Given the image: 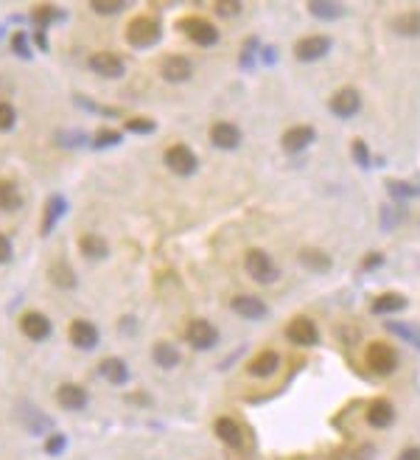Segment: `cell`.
Returning a JSON list of instances; mask_svg holds the SVG:
<instances>
[{"mask_svg": "<svg viewBox=\"0 0 420 460\" xmlns=\"http://www.w3.org/2000/svg\"><path fill=\"white\" fill-rule=\"evenodd\" d=\"M398 460H420V446H406V449L398 455Z\"/></svg>", "mask_w": 420, "mask_h": 460, "instance_id": "obj_42", "label": "cell"}, {"mask_svg": "<svg viewBox=\"0 0 420 460\" xmlns=\"http://www.w3.org/2000/svg\"><path fill=\"white\" fill-rule=\"evenodd\" d=\"M213 429H216V435L227 444V446H244V432H241V424L235 421V418H227V415H222V418H216V424H213Z\"/></svg>", "mask_w": 420, "mask_h": 460, "instance_id": "obj_16", "label": "cell"}, {"mask_svg": "<svg viewBox=\"0 0 420 460\" xmlns=\"http://www.w3.org/2000/svg\"><path fill=\"white\" fill-rule=\"evenodd\" d=\"M328 51H330V40H328L325 34H311V37L297 40L294 56H297L300 62H317V59L325 56Z\"/></svg>", "mask_w": 420, "mask_h": 460, "instance_id": "obj_6", "label": "cell"}, {"mask_svg": "<svg viewBox=\"0 0 420 460\" xmlns=\"http://www.w3.org/2000/svg\"><path fill=\"white\" fill-rule=\"evenodd\" d=\"M308 11L314 17H320V20H336V17H342L345 6L342 3H328V0H314V3H308Z\"/></svg>", "mask_w": 420, "mask_h": 460, "instance_id": "obj_30", "label": "cell"}, {"mask_svg": "<svg viewBox=\"0 0 420 460\" xmlns=\"http://www.w3.org/2000/svg\"><path fill=\"white\" fill-rule=\"evenodd\" d=\"M20 331L28 337V340H45L48 334H50V320H48L45 315H40V312H26L23 318H20Z\"/></svg>", "mask_w": 420, "mask_h": 460, "instance_id": "obj_14", "label": "cell"}, {"mask_svg": "<svg viewBox=\"0 0 420 460\" xmlns=\"http://www.w3.org/2000/svg\"><path fill=\"white\" fill-rule=\"evenodd\" d=\"M367 365H370V370H375V373L387 376V373H392L395 365H398V354H395V348L387 345V343H370V345H367Z\"/></svg>", "mask_w": 420, "mask_h": 460, "instance_id": "obj_5", "label": "cell"}, {"mask_svg": "<svg viewBox=\"0 0 420 460\" xmlns=\"http://www.w3.org/2000/svg\"><path fill=\"white\" fill-rule=\"evenodd\" d=\"M124 9H126L124 0H95L93 3V11H98V14H118Z\"/></svg>", "mask_w": 420, "mask_h": 460, "instance_id": "obj_32", "label": "cell"}, {"mask_svg": "<svg viewBox=\"0 0 420 460\" xmlns=\"http://www.w3.org/2000/svg\"><path fill=\"white\" fill-rule=\"evenodd\" d=\"M14 121H17V113H14V107H11L9 101H0V132L11 130V127H14Z\"/></svg>", "mask_w": 420, "mask_h": 460, "instance_id": "obj_33", "label": "cell"}, {"mask_svg": "<svg viewBox=\"0 0 420 460\" xmlns=\"http://www.w3.org/2000/svg\"><path fill=\"white\" fill-rule=\"evenodd\" d=\"M359 110H362V95L353 88H342L330 98V113L339 115V118H353Z\"/></svg>", "mask_w": 420, "mask_h": 460, "instance_id": "obj_8", "label": "cell"}, {"mask_svg": "<svg viewBox=\"0 0 420 460\" xmlns=\"http://www.w3.org/2000/svg\"><path fill=\"white\" fill-rule=\"evenodd\" d=\"M160 73H163V79L166 82H188L190 79V73H193V62L188 59V56H166L163 59V65H160Z\"/></svg>", "mask_w": 420, "mask_h": 460, "instance_id": "obj_10", "label": "cell"}, {"mask_svg": "<svg viewBox=\"0 0 420 460\" xmlns=\"http://www.w3.org/2000/svg\"><path fill=\"white\" fill-rule=\"evenodd\" d=\"M163 28H160V20L151 17V14H140L135 17L129 26H126V40L135 48H149L160 40Z\"/></svg>", "mask_w": 420, "mask_h": 460, "instance_id": "obj_1", "label": "cell"}, {"mask_svg": "<svg viewBox=\"0 0 420 460\" xmlns=\"http://www.w3.org/2000/svg\"><path fill=\"white\" fill-rule=\"evenodd\" d=\"M118 140H121V135H118V132H109V130H101V132L95 135L93 146H95V149H104V146H115Z\"/></svg>", "mask_w": 420, "mask_h": 460, "instance_id": "obj_36", "label": "cell"}, {"mask_svg": "<svg viewBox=\"0 0 420 460\" xmlns=\"http://www.w3.org/2000/svg\"><path fill=\"white\" fill-rule=\"evenodd\" d=\"M126 130L146 135V132H154V121H149V118H129L126 121Z\"/></svg>", "mask_w": 420, "mask_h": 460, "instance_id": "obj_35", "label": "cell"}, {"mask_svg": "<svg viewBox=\"0 0 420 460\" xmlns=\"http://www.w3.org/2000/svg\"><path fill=\"white\" fill-rule=\"evenodd\" d=\"M278 365H280L278 351H261V354L247 365V370H249L252 376H272V373L278 370Z\"/></svg>", "mask_w": 420, "mask_h": 460, "instance_id": "obj_22", "label": "cell"}, {"mask_svg": "<svg viewBox=\"0 0 420 460\" xmlns=\"http://www.w3.org/2000/svg\"><path fill=\"white\" fill-rule=\"evenodd\" d=\"M151 360L166 370L177 368V365H180V351H177L174 343H157V345L151 348Z\"/></svg>", "mask_w": 420, "mask_h": 460, "instance_id": "obj_24", "label": "cell"}, {"mask_svg": "<svg viewBox=\"0 0 420 460\" xmlns=\"http://www.w3.org/2000/svg\"><path fill=\"white\" fill-rule=\"evenodd\" d=\"M180 31L185 34L188 40H193L196 46L202 48H210L219 43V28L210 20H202V17H185L180 23Z\"/></svg>", "mask_w": 420, "mask_h": 460, "instance_id": "obj_3", "label": "cell"}, {"mask_svg": "<svg viewBox=\"0 0 420 460\" xmlns=\"http://www.w3.org/2000/svg\"><path fill=\"white\" fill-rule=\"evenodd\" d=\"M101 376L107 379V382H112V385H124L126 379H129V368H126V362L124 360H118V357H107V360H101Z\"/></svg>", "mask_w": 420, "mask_h": 460, "instance_id": "obj_20", "label": "cell"}, {"mask_svg": "<svg viewBox=\"0 0 420 460\" xmlns=\"http://www.w3.org/2000/svg\"><path fill=\"white\" fill-rule=\"evenodd\" d=\"M79 250H82V256L90 258V261H101V258L109 253L107 239H101V236H95V233H87V236L79 239Z\"/></svg>", "mask_w": 420, "mask_h": 460, "instance_id": "obj_21", "label": "cell"}, {"mask_svg": "<svg viewBox=\"0 0 420 460\" xmlns=\"http://www.w3.org/2000/svg\"><path fill=\"white\" fill-rule=\"evenodd\" d=\"M381 261H384V256H381V253H370V256H365L362 267H365V270H373V267H378Z\"/></svg>", "mask_w": 420, "mask_h": 460, "instance_id": "obj_41", "label": "cell"}, {"mask_svg": "<svg viewBox=\"0 0 420 460\" xmlns=\"http://www.w3.org/2000/svg\"><path fill=\"white\" fill-rule=\"evenodd\" d=\"M210 140H213V146H219V149H235V146L241 143V130H238L235 124L219 121V124L210 127Z\"/></svg>", "mask_w": 420, "mask_h": 460, "instance_id": "obj_17", "label": "cell"}, {"mask_svg": "<svg viewBox=\"0 0 420 460\" xmlns=\"http://www.w3.org/2000/svg\"><path fill=\"white\" fill-rule=\"evenodd\" d=\"M230 306H233L235 315H241V318H247V320H261V318H266V303H264L261 298H252V295H235Z\"/></svg>", "mask_w": 420, "mask_h": 460, "instance_id": "obj_13", "label": "cell"}, {"mask_svg": "<svg viewBox=\"0 0 420 460\" xmlns=\"http://www.w3.org/2000/svg\"><path fill=\"white\" fill-rule=\"evenodd\" d=\"M286 337H289L294 345H314V343L320 340V331H317L314 320H308V318H294V320L286 325Z\"/></svg>", "mask_w": 420, "mask_h": 460, "instance_id": "obj_9", "label": "cell"}, {"mask_svg": "<svg viewBox=\"0 0 420 460\" xmlns=\"http://www.w3.org/2000/svg\"><path fill=\"white\" fill-rule=\"evenodd\" d=\"M300 261H303V267H308V270H314V273H328V270H330V264H333L328 253L314 250V247L300 250Z\"/></svg>", "mask_w": 420, "mask_h": 460, "instance_id": "obj_26", "label": "cell"}, {"mask_svg": "<svg viewBox=\"0 0 420 460\" xmlns=\"http://www.w3.org/2000/svg\"><path fill=\"white\" fill-rule=\"evenodd\" d=\"M244 267H247L249 278L258 281V283H272V281H278V264H275L272 256L264 253V250H249V253L244 256Z\"/></svg>", "mask_w": 420, "mask_h": 460, "instance_id": "obj_2", "label": "cell"}, {"mask_svg": "<svg viewBox=\"0 0 420 460\" xmlns=\"http://www.w3.org/2000/svg\"><path fill=\"white\" fill-rule=\"evenodd\" d=\"M68 334H70V343L76 348H82V351H90V348L98 345V328L90 320H73Z\"/></svg>", "mask_w": 420, "mask_h": 460, "instance_id": "obj_12", "label": "cell"}, {"mask_svg": "<svg viewBox=\"0 0 420 460\" xmlns=\"http://www.w3.org/2000/svg\"><path fill=\"white\" fill-rule=\"evenodd\" d=\"M317 138V132H314V127H306V124H300V127H291V130H286V135L280 138V146L286 149V152H303L311 140Z\"/></svg>", "mask_w": 420, "mask_h": 460, "instance_id": "obj_15", "label": "cell"}, {"mask_svg": "<svg viewBox=\"0 0 420 460\" xmlns=\"http://www.w3.org/2000/svg\"><path fill=\"white\" fill-rule=\"evenodd\" d=\"M65 208H68V205H65V199H62L59 194H53V197L48 199V202H45V214H43V225H40V233H43V236H48V233L53 230V225L62 219Z\"/></svg>", "mask_w": 420, "mask_h": 460, "instance_id": "obj_23", "label": "cell"}, {"mask_svg": "<svg viewBox=\"0 0 420 460\" xmlns=\"http://www.w3.org/2000/svg\"><path fill=\"white\" fill-rule=\"evenodd\" d=\"M90 68H93L98 76H107V79H118V76H124V62H121V56H115V53H109V51H98L90 56Z\"/></svg>", "mask_w": 420, "mask_h": 460, "instance_id": "obj_11", "label": "cell"}, {"mask_svg": "<svg viewBox=\"0 0 420 460\" xmlns=\"http://www.w3.org/2000/svg\"><path fill=\"white\" fill-rule=\"evenodd\" d=\"M48 278H50V283H53V286H59V289H73V286H76V273H73L65 261L50 264Z\"/></svg>", "mask_w": 420, "mask_h": 460, "instance_id": "obj_28", "label": "cell"}, {"mask_svg": "<svg viewBox=\"0 0 420 460\" xmlns=\"http://www.w3.org/2000/svg\"><path fill=\"white\" fill-rule=\"evenodd\" d=\"M26 40H28L26 34H14V37H11V46H14V51H17L23 59H28V56H31V51H28V46H26Z\"/></svg>", "mask_w": 420, "mask_h": 460, "instance_id": "obj_39", "label": "cell"}, {"mask_svg": "<svg viewBox=\"0 0 420 460\" xmlns=\"http://www.w3.org/2000/svg\"><path fill=\"white\" fill-rule=\"evenodd\" d=\"M185 337L196 351H208V348H213V345L219 343V331H216L208 320H193L188 325Z\"/></svg>", "mask_w": 420, "mask_h": 460, "instance_id": "obj_7", "label": "cell"}, {"mask_svg": "<svg viewBox=\"0 0 420 460\" xmlns=\"http://www.w3.org/2000/svg\"><path fill=\"white\" fill-rule=\"evenodd\" d=\"M65 449V435H50L45 444V452L48 455H59Z\"/></svg>", "mask_w": 420, "mask_h": 460, "instance_id": "obj_37", "label": "cell"}, {"mask_svg": "<svg viewBox=\"0 0 420 460\" xmlns=\"http://www.w3.org/2000/svg\"><path fill=\"white\" fill-rule=\"evenodd\" d=\"M401 309H406V298L398 292H384L373 300L375 315H389V312H401Z\"/></svg>", "mask_w": 420, "mask_h": 460, "instance_id": "obj_25", "label": "cell"}, {"mask_svg": "<svg viewBox=\"0 0 420 460\" xmlns=\"http://www.w3.org/2000/svg\"><path fill=\"white\" fill-rule=\"evenodd\" d=\"M166 166L180 177H190L196 172V155L185 143H174V146L166 149Z\"/></svg>", "mask_w": 420, "mask_h": 460, "instance_id": "obj_4", "label": "cell"}, {"mask_svg": "<svg viewBox=\"0 0 420 460\" xmlns=\"http://www.w3.org/2000/svg\"><path fill=\"white\" fill-rule=\"evenodd\" d=\"M59 17H65L59 9H53V6H37L34 9V20L40 23V26H48V23H53V20H59Z\"/></svg>", "mask_w": 420, "mask_h": 460, "instance_id": "obj_31", "label": "cell"}, {"mask_svg": "<svg viewBox=\"0 0 420 460\" xmlns=\"http://www.w3.org/2000/svg\"><path fill=\"white\" fill-rule=\"evenodd\" d=\"M56 402H59L65 410H82V407L87 404V393H85V387H79V385H62V387L56 390Z\"/></svg>", "mask_w": 420, "mask_h": 460, "instance_id": "obj_19", "label": "cell"}, {"mask_svg": "<svg viewBox=\"0 0 420 460\" xmlns=\"http://www.w3.org/2000/svg\"><path fill=\"white\" fill-rule=\"evenodd\" d=\"M23 205V197H20V188L11 183V180H0V211L11 214Z\"/></svg>", "mask_w": 420, "mask_h": 460, "instance_id": "obj_27", "label": "cell"}, {"mask_svg": "<svg viewBox=\"0 0 420 460\" xmlns=\"http://www.w3.org/2000/svg\"><path fill=\"white\" fill-rule=\"evenodd\" d=\"M9 258H11V241L0 233V264H6Z\"/></svg>", "mask_w": 420, "mask_h": 460, "instance_id": "obj_40", "label": "cell"}, {"mask_svg": "<svg viewBox=\"0 0 420 460\" xmlns=\"http://www.w3.org/2000/svg\"><path fill=\"white\" fill-rule=\"evenodd\" d=\"M392 421H395V407H392V402L375 399L373 404L367 407V424L375 427V429H387Z\"/></svg>", "mask_w": 420, "mask_h": 460, "instance_id": "obj_18", "label": "cell"}, {"mask_svg": "<svg viewBox=\"0 0 420 460\" xmlns=\"http://www.w3.org/2000/svg\"><path fill=\"white\" fill-rule=\"evenodd\" d=\"M353 155H356V160H359L362 166H370V155H367L365 140H353Z\"/></svg>", "mask_w": 420, "mask_h": 460, "instance_id": "obj_38", "label": "cell"}, {"mask_svg": "<svg viewBox=\"0 0 420 460\" xmlns=\"http://www.w3.org/2000/svg\"><path fill=\"white\" fill-rule=\"evenodd\" d=\"M392 28L404 37H418L420 34V11H406V14H398V20L392 23Z\"/></svg>", "mask_w": 420, "mask_h": 460, "instance_id": "obj_29", "label": "cell"}, {"mask_svg": "<svg viewBox=\"0 0 420 460\" xmlns=\"http://www.w3.org/2000/svg\"><path fill=\"white\" fill-rule=\"evenodd\" d=\"M216 14L219 17H238L241 14V3L238 0H219L216 3Z\"/></svg>", "mask_w": 420, "mask_h": 460, "instance_id": "obj_34", "label": "cell"}, {"mask_svg": "<svg viewBox=\"0 0 420 460\" xmlns=\"http://www.w3.org/2000/svg\"><path fill=\"white\" fill-rule=\"evenodd\" d=\"M34 43H37V46H40V48H43V51H45V48H48L45 37H43V31H37V34H34Z\"/></svg>", "mask_w": 420, "mask_h": 460, "instance_id": "obj_43", "label": "cell"}]
</instances>
